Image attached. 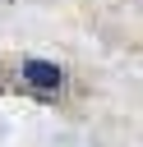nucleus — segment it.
Here are the masks:
<instances>
[{
  "instance_id": "1",
  "label": "nucleus",
  "mask_w": 143,
  "mask_h": 147,
  "mask_svg": "<svg viewBox=\"0 0 143 147\" xmlns=\"http://www.w3.org/2000/svg\"><path fill=\"white\" fill-rule=\"evenodd\" d=\"M23 78H28L32 87H42V92H55V87H60V69L46 64V60H23Z\"/></svg>"
}]
</instances>
